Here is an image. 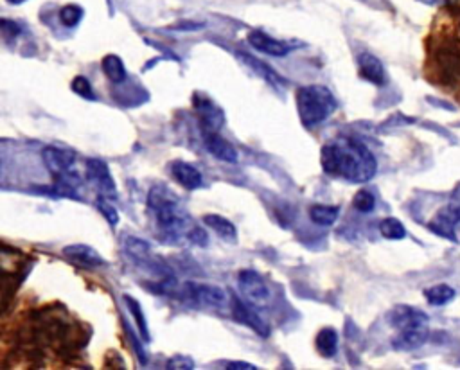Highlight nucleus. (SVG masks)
<instances>
[{
	"instance_id": "obj_1",
	"label": "nucleus",
	"mask_w": 460,
	"mask_h": 370,
	"mask_svg": "<svg viewBox=\"0 0 460 370\" xmlns=\"http://www.w3.org/2000/svg\"><path fill=\"white\" fill-rule=\"evenodd\" d=\"M320 164L326 175L344 178L351 184H365L377 171L371 149L353 137H340L327 142L320 151Z\"/></svg>"
},
{
	"instance_id": "obj_2",
	"label": "nucleus",
	"mask_w": 460,
	"mask_h": 370,
	"mask_svg": "<svg viewBox=\"0 0 460 370\" xmlns=\"http://www.w3.org/2000/svg\"><path fill=\"white\" fill-rule=\"evenodd\" d=\"M148 207L155 213L158 227L171 237L178 236L189 221L178 196L173 195V191H169L166 185L151 187L148 195Z\"/></svg>"
},
{
	"instance_id": "obj_3",
	"label": "nucleus",
	"mask_w": 460,
	"mask_h": 370,
	"mask_svg": "<svg viewBox=\"0 0 460 370\" xmlns=\"http://www.w3.org/2000/svg\"><path fill=\"white\" fill-rule=\"evenodd\" d=\"M336 99L329 88L320 85H307L298 88L297 92V111L306 128L320 124L335 111Z\"/></svg>"
},
{
	"instance_id": "obj_4",
	"label": "nucleus",
	"mask_w": 460,
	"mask_h": 370,
	"mask_svg": "<svg viewBox=\"0 0 460 370\" xmlns=\"http://www.w3.org/2000/svg\"><path fill=\"white\" fill-rule=\"evenodd\" d=\"M42 158L45 167L56 180V189L76 191V187L81 184V178L72 171L76 164V153L72 149L47 146L42 151Z\"/></svg>"
},
{
	"instance_id": "obj_5",
	"label": "nucleus",
	"mask_w": 460,
	"mask_h": 370,
	"mask_svg": "<svg viewBox=\"0 0 460 370\" xmlns=\"http://www.w3.org/2000/svg\"><path fill=\"white\" fill-rule=\"evenodd\" d=\"M237 284H239V292L243 293V296L256 307H263L270 302L272 293H270L268 284L254 270H241L239 277H237Z\"/></svg>"
},
{
	"instance_id": "obj_6",
	"label": "nucleus",
	"mask_w": 460,
	"mask_h": 370,
	"mask_svg": "<svg viewBox=\"0 0 460 370\" xmlns=\"http://www.w3.org/2000/svg\"><path fill=\"white\" fill-rule=\"evenodd\" d=\"M388 324L399 333V331H414V329H426L428 327V315L424 311L412 307V305L401 304L391 309Z\"/></svg>"
},
{
	"instance_id": "obj_7",
	"label": "nucleus",
	"mask_w": 460,
	"mask_h": 370,
	"mask_svg": "<svg viewBox=\"0 0 460 370\" xmlns=\"http://www.w3.org/2000/svg\"><path fill=\"white\" fill-rule=\"evenodd\" d=\"M187 295L191 296V301L207 307H218L223 309L228 305V295L223 287L212 286V284H200V283H187L186 284Z\"/></svg>"
},
{
	"instance_id": "obj_8",
	"label": "nucleus",
	"mask_w": 460,
	"mask_h": 370,
	"mask_svg": "<svg viewBox=\"0 0 460 370\" xmlns=\"http://www.w3.org/2000/svg\"><path fill=\"white\" fill-rule=\"evenodd\" d=\"M193 105H195V110L198 111V117H200L201 128H204L205 133L207 131H219V128L225 122L223 110L216 102H212L205 96H200V94H195Z\"/></svg>"
},
{
	"instance_id": "obj_9",
	"label": "nucleus",
	"mask_w": 460,
	"mask_h": 370,
	"mask_svg": "<svg viewBox=\"0 0 460 370\" xmlns=\"http://www.w3.org/2000/svg\"><path fill=\"white\" fill-rule=\"evenodd\" d=\"M87 176L101 191V195L108 196V198H112V196L117 195L116 180H113V176L110 173V169H108L107 162H102L99 158H89L87 160Z\"/></svg>"
},
{
	"instance_id": "obj_10",
	"label": "nucleus",
	"mask_w": 460,
	"mask_h": 370,
	"mask_svg": "<svg viewBox=\"0 0 460 370\" xmlns=\"http://www.w3.org/2000/svg\"><path fill=\"white\" fill-rule=\"evenodd\" d=\"M460 225V207H444L442 210H439L435 214V218L430 221V230L433 234H437L441 237H446L450 241H455V234H457V227Z\"/></svg>"
},
{
	"instance_id": "obj_11",
	"label": "nucleus",
	"mask_w": 460,
	"mask_h": 370,
	"mask_svg": "<svg viewBox=\"0 0 460 370\" xmlns=\"http://www.w3.org/2000/svg\"><path fill=\"white\" fill-rule=\"evenodd\" d=\"M230 307H232V316L236 322L247 325V327H250L252 331H256V333L261 334V336L265 338L268 336L270 334L268 324L257 315L256 311L252 309L250 305H247L243 301H239L237 296L232 295V305H230Z\"/></svg>"
},
{
	"instance_id": "obj_12",
	"label": "nucleus",
	"mask_w": 460,
	"mask_h": 370,
	"mask_svg": "<svg viewBox=\"0 0 460 370\" xmlns=\"http://www.w3.org/2000/svg\"><path fill=\"white\" fill-rule=\"evenodd\" d=\"M204 144L205 149L212 155L214 158H218L225 164H236L239 155H237V149L234 148L232 144L228 142L225 137L218 133V131H207L204 133Z\"/></svg>"
},
{
	"instance_id": "obj_13",
	"label": "nucleus",
	"mask_w": 460,
	"mask_h": 370,
	"mask_svg": "<svg viewBox=\"0 0 460 370\" xmlns=\"http://www.w3.org/2000/svg\"><path fill=\"white\" fill-rule=\"evenodd\" d=\"M358 67H360V76L363 79H367L369 83L377 85V87H382V85L386 83V72L385 67L380 60H377L376 56L371 54V52H363V54L358 56Z\"/></svg>"
},
{
	"instance_id": "obj_14",
	"label": "nucleus",
	"mask_w": 460,
	"mask_h": 370,
	"mask_svg": "<svg viewBox=\"0 0 460 370\" xmlns=\"http://www.w3.org/2000/svg\"><path fill=\"white\" fill-rule=\"evenodd\" d=\"M248 43L259 52H265V54L274 56V58H283L289 52V47L286 43L275 40L263 31H252L248 34Z\"/></svg>"
},
{
	"instance_id": "obj_15",
	"label": "nucleus",
	"mask_w": 460,
	"mask_h": 370,
	"mask_svg": "<svg viewBox=\"0 0 460 370\" xmlns=\"http://www.w3.org/2000/svg\"><path fill=\"white\" fill-rule=\"evenodd\" d=\"M63 255L67 259H70L72 263L81 264V266H87V268H96V266H101L105 264V259L98 254L96 248L89 245H69L63 248Z\"/></svg>"
},
{
	"instance_id": "obj_16",
	"label": "nucleus",
	"mask_w": 460,
	"mask_h": 370,
	"mask_svg": "<svg viewBox=\"0 0 460 370\" xmlns=\"http://www.w3.org/2000/svg\"><path fill=\"white\" fill-rule=\"evenodd\" d=\"M171 175L173 178L187 191L198 189V187H201V184H204V176H201V173L198 171L195 166H191V164L187 162H182V160H177V162L171 164Z\"/></svg>"
},
{
	"instance_id": "obj_17",
	"label": "nucleus",
	"mask_w": 460,
	"mask_h": 370,
	"mask_svg": "<svg viewBox=\"0 0 460 370\" xmlns=\"http://www.w3.org/2000/svg\"><path fill=\"white\" fill-rule=\"evenodd\" d=\"M428 340V327L426 329H414V331H399L397 336L392 340V345L397 351H415L423 347Z\"/></svg>"
},
{
	"instance_id": "obj_18",
	"label": "nucleus",
	"mask_w": 460,
	"mask_h": 370,
	"mask_svg": "<svg viewBox=\"0 0 460 370\" xmlns=\"http://www.w3.org/2000/svg\"><path fill=\"white\" fill-rule=\"evenodd\" d=\"M205 225L212 228L221 239L225 241H236L237 239V228L230 219L219 216V214H207L204 218Z\"/></svg>"
},
{
	"instance_id": "obj_19",
	"label": "nucleus",
	"mask_w": 460,
	"mask_h": 370,
	"mask_svg": "<svg viewBox=\"0 0 460 370\" xmlns=\"http://www.w3.org/2000/svg\"><path fill=\"white\" fill-rule=\"evenodd\" d=\"M316 351L320 352V356L333 358L338 351V333L333 327H324L316 334Z\"/></svg>"
},
{
	"instance_id": "obj_20",
	"label": "nucleus",
	"mask_w": 460,
	"mask_h": 370,
	"mask_svg": "<svg viewBox=\"0 0 460 370\" xmlns=\"http://www.w3.org/2000/svg\"><path fill=\"white\" fill-rule=\"evenodd\" d=\"M101 67L105 76H107L110 81H113V83H122V81H126V78H128L124 63H122V60L119 56L116 54L105 56L101 61Z\"/></svg>"
},
{
	"instance_id": "obj_21",
	"label": "nucleus",
	"mask_w": 460,
	"mask_h": 370,
	"mask_svg": "<svg viewBox=\"0 0 460 370\" xmlns=\"http://www.w3.org/2000/svg\"><path fill=\"white\" fill-rule=\"evenodd\" d=\"M455 290L448 284H437L424 290V298L430 305H446L455 298Z\"/></svg>"
},
{
	"instance_id": "obj_22",
	"label": "nucleus",
	"mask_w": 460,
	"mask_h": 370,
	"mask_svg": "<svg viewBox=\"0 0 460 370\" xmlns=\"http://www.w3.org/2000/svg\"><path fill=\"white\" fill-rule=\"evenodd\" d=\"M124 248L126 252H128V255H131L135 261L149 263V257H151V245H149L148 241L140 239V237L130 236L126 237Z\"/></svg>"
},
{
	"instance_id": "obj_23",
	"label": "nucleus",
	"mask_w": 460,
	"mask_h": 370,
	"mask_svg": "<svg viewBox=\"0 0 460 370\" xmlns=\"http://www.w3.org/2000/svg\"><path fill=\"white\" fill-rule=\"evenodd\" d=\"M340 208L329 207V205H313L309 208V218L313 223L320 225V227H331L333 223L338 219Z\"/></svg>"
},
{
	"instance_id": "obj_24",
	"label": "nucleus",
	"mask_w": 460,
	"mask_h": 370,
	"mask_svg": "<svg viewBox=\"0 0 460 370\" xmlns=\"http://www.w3.org/2000/svg\"><path fill=\"white\" fill-rule=\"evenodd\" d=\"M122 298H124L126 305H128V311H130L131 316H133L135 324H137V327H139L142 340L149 342V329H148V324H146L144 311H142V307H140L139 301H135L133 296H130V295H124Z\"/></svg>"
},
{
	"instance_id": "obj_25",
	"label": "nucleus",
	"mask_w": 460,
	"mask_h": 370,
	"mask_svg": "<svg viewBox=\"0 0 460 370\" xmlns=\"http://www.w3.org/2000/svg\"><path fill=\"white\" fill-rule=\"evenodd\" d=\"M380 232L385 239L392 241H399L406 237V228H404L403 223L395 218H385L380 223Z\"/></svg>"
},
{
	"instance_id": "obj_26",
	"label": "nucleus",
	"mask_w": 460,
	"mask_h": 370,
	"mask_svg": "<svg viewBox=\"0 0 460 370\" xmlns=\"http://www.w3.org/2000/svg\"><path fill=\"white\" fill-rule=\"evenodd\" d=\"M83 14H85V11L81 6L69 4V6H63V8H61L60 20L65 28H76V25L81 22V19H83Z\"/></svg>"
},
{
	"instance_id": "obj_27",
	"label": "nucleus",
	"mask_w": 460,
	"mask_h": 370,
	"mask_svg": "<svg viewBox=\"0 0 460 370\" xmlns=\"http://www.w3.org/2000/svg\"><path fill=\"white\" fill-rule=\"evenodd\" d=\"M96 205H98L99 213L105 216V219H107L112 227H116L117 223H119V213H117L116 205L108 199V196H105V195L98 196V199H96Z\"/></svg>"
},
{
	"instance_id": "obj_28",
	"label": "nucleus",
	"mask_w": 460,
	"mask_h": 370,
	"mask_svg": "<svg viewBox=\"0 0 460 370\" xmlns=\"http://www.w3.org/2000/svg\"><path fill=\"white\" fill-rule=\"evenodd\" d=\"M353 205L356 210H360V213L369 214L374 210V207H376V198H374V195H372L371 191L367 189L358 191L353 198Z\"/></svg>"
},
{
	"instance_id": "obj_29",
	"label": "nucleus",
	"mask_w": 460,
	"mask_h": 370,
	"mask_svg": "<svg viewBox=\"0 0 460 370\" xmlns=\"http://www.w3.org/2000/svg\"><path fill=\"white\" fill-rule=\"evenodd\" d=\"M239 58H241L247 65H250L252 69L256 70V72H259V76H263L265 79H268L270 83H277V81H281V78L277 74H275L274 70L270 69V67H266L265 63H259V61L256 60V58H252L250 54H239Z\"/></svg>"
},
{
	"instance_id": "obj_30",
	"label": "nucleus",
	"mask_w": 460,
	"mask_h": 370,
	"mask_svg": "<svg viewBox=\"0 0 460 370\" xmlns=\"http://www.w3.org/2000/svg\"><path fill=\"white\" fill-rule=\"evenodd\" d=\"M72 90H74L78 96H81V98L89 99V101H94V99H96L92 85H90V81L85 78V76H76V78L72 79Z\"/></svg>"
},
{
	"instance_id": "obj_31",
	"label": "nucleus",
	"mask_w": 460,
	"mask_h": 370,
	"mask_svg": "<svg viewBox=\"0 0 460 370\" xmlns=\"http://www.w3.org/2000/svg\"><path fill=\"white\" fill-rule=\"evenodd\" d=\"M0 29H2V36H4L6 42H11L14 38H19L22 33V28L14 20L10 19H2L0 20Z\"/></svg>"
},
{
	"instance_id": "obj_32",
	"label": "nucleus",
	"mask_w": 460,
	"mask_h": 370,
	"mask_svg": "<svg viewBox=\"0 0 460 370\" xmlns=\"http://www.w3.org/2000/svg\"><path fill=\"white\" fill-rule=\"evenodd\" d=\"M168 369H180V370H191L195 369V361L191 358L184 356V354H177V356H173L171 360L168 361Z\"/></svg>"
},
{
	"instance_id": "obj_33",
	"label": "nucleus",
	"mask_w": 460,
	"mask_h": 370,
	"mask_svg": "<svg viewBox=\"0 0 460 370\" xmlns=\"http://www.w3.org/2000/svg\"><path fill=\"white\" fill-rule=\"evenodd\" d=\"M187 237H189L193 243H196V245H200V246H205L207 243H209V237H207V234H205L204 230H200V228H195L191 234H187Z\"/></svg>"
},
{
	"instance_id": "obj_34",
	"label": "nucleus",
	"mask_w": 460,
	"mask_h": 370,
	"mask_svg": "<svg viewBox=\"0 0 460 370\" xmlns=\"http://www.w3.org/2000/svg\"><path fill=\"white\" fill-rule=\"evenodd\" d=\"M227 369H237V370H256L257 367L252 365V363H247V361H228Z\"/></svg>"
},
{
	"instance_id": "obj_35",
	"label": "nucleus",
	"mask_w": 460,
	"mask_h": 370,
	"mask_svg": "<svg viewBox=\"0 0 460 370\" xmlns=\"http://www.w3.org/2000/svg\"><path fill=\"white\" fill-rule=\"evenodd\" d=\"M426 6H437V4H446V0H419Z\"/></svg>"
},
{
	"instance_id": "obj_36",
	"label": "nucleus",
	"mask_w": 460,
	"mask_h": 370,
	"mask_svg": "<svg viewBox=\"0 0 460 370\" xmlns=\"http://www.w3.org/2000/svg\"><path fill=\"white\" fill-rule=\"evenodd\" d=\"M8 2H10V4L19 6V4H23V2H25V0H8Z\"/></svg>"
}]
</instances>
